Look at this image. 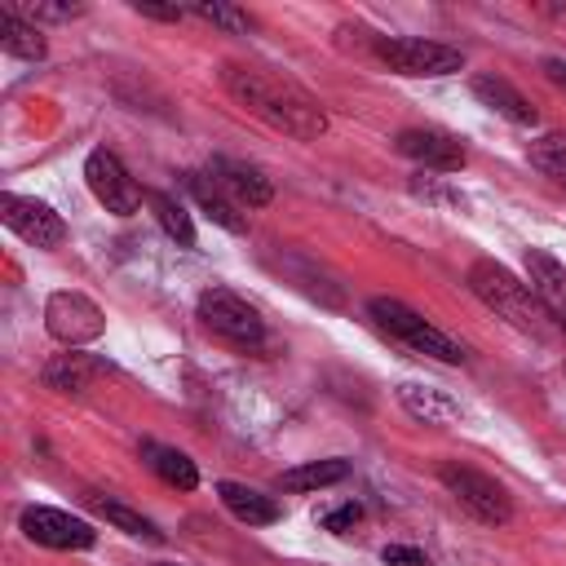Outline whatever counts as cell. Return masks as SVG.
<instances>
[{"mask_svg":"<svg viewBox=\"0 0 566 566\" xmlns=\"http://www.w3.org/2000/svg\"><path fill=\"white\" fill-rule=\"evenodd\" d=\"M367 314L376 318L380 332H389L394 340H402V345L416 349V354H429V358H438V363H464V358H469V349H464L455 336L438 332L429 318H420L411 305H402V301H394V296H371V301H367Z\"/></svg>","mask_w":566,"mask_h":566,"instance_id":"cell-3","label":"cell"},{"mask_svg":"<svg viewBox=\"0 0 566 566\" xmlns=\"http://www.w3.org/2000/svg\"><path fill=\"white\" fill-rule=\"evenodd\" d=\"M531 164L557 186H566V133H544L539 142H531Z\"/></svg>","mask_w":566,"mask_h":566,"instance_id":"cell-24","label":"cell"},{"mask_svg":"<svg viewBox=\"0 0 566 566\" xmlns=\"http://www.w3.org/2000/svg\"><path fill=\"white\" fill-rule=\"evenodd\" d=\"M349 478V460L332 455V460H310V464H296V469H283L279 473V486L283 491H323V486H336Z\"/></svg>","mask_w":566,"mask_h":566,"instance_id":"cell-21","label":"cell"},{"mask_svg":"<svg viewBox=\"0 0 566 566\" xmlns=\"http://www.w3.org/2000/svg\"><path fill=\"white\" fill-rule=\"evenodd\" d=\"M102 371H106L102 358H88V354H57V358L44 363L40 380H44L49 389H57V394H84Z\"/></svg>","mask_w":566,"mask_h":566,"instance_id":"cell-17","label":"cell"},{"mask_svg":"<svg viewBox=\"0 0 566 566\" xmlns=\"http://www.w3.org/2000/svg\"><path fill=\"white\" fill-rule=\"evenodd\" d=\"M186 13H195V18L212 22V27L230 31V35H248V31H252V18H248L243 9H234V4H221V0H212V4H190Z\"/></svg>","mask_w":566,"mask_h":566,"instance_id":"cell-25","label":"cell"},{"mask_svg":"<svg viewBox=\"0 0 566 566\" xmlns=\"http://www.w3.org/2000/svg\"><path fill=\"white\" fill-rule=\"evenodd\" d=\"M0 49H4V53H13V57L40 62V57L49 53V40L40 35V27H35V22H27L22 13L4 9V13H0Z\"/></svg>","mask_w":566,"mask_h":566,"instance_id":"cell-20","label":"cell"},{"mask_svg":"<svg viewBox=\"0 0 566 566\" xmlns=\"http://www.w3.org/2000/svg\"><path fill=\"white\" fill-rule=\"evenodd\" d=\"M84 181H88L93 199H97L106 212H115V217H133V212L142 208L137 181L128 177V168L119 164V155L106 150V146L88 150V159H84Z\"/></svg>","mask_w":566,"mask_h":566,"instance_id":"cell-8","label":"cell"},{"mask_svg":"<svg viewBox=\"0 0 566 566\" xmlns=\"http://www.w3.org/2000/svg\"><path fill=\"white\" fill-rule=\"evenodd\" d=\"M438 482H442L478 522L504 526V522L513 517L509 491H504L491 473H482V469H469V464H460V460H447V464H438Z\"/></svg>","mask_w":566,"mask_h":566,"instance_id":"cell-6","label":"cell"},{"mask_svg":"<svg viewBox=\"0 0 566 566\" xmlns=\"http://www.w3.org/2000/svg\"><path fill=\"white\" fill-rule=\"evenodd\" d=\"M150 208H155V221L164 226V234H168L172 243L195 248V221H190V212H186V203H181V199H172V195L155 190V195H150Z\"/></svg>","mask_w":566,"mask_h":566,"instance_id":"cell-23","label":"cell"},{"mask_svg":"<svg viewBox=\"0 0 566 566\" xmlns=\"http://www.w3.org/2000/svg\"><path fill=\"white\" fill-rule=\"evenodd\" d=\"M199 318L212 336L239 345V349H256L265 340V323L256 314V305H248L239 292L230 287H203L199 292Z\"/></svg>","mask_w":566,"mask_h":566,"instance_id":"cell-5","label":"cell"},{"mask_svg":"<svg viewBox=\"0 0 566 566\" xmlns=\"http://www.w3.org/2000/svg\"><path fill=\"white\" fill-rule=\"evenodd\" d=\"M526 283L544 305V314L566 332V270L544 248H526Z\"/></svg>","mask_w":566,"mask_h":566,"instance_id":"cell-13","label":"cell"},{"mask_svg":"<svg viewBox=\"0 0 566 566\" xmlns=\"http://www.w3.org/2000/svg\"><path fill=\"white\" fill-rule=\"evenodd\" d=\"M221 84L230 88L234 102H243L256 119H265L270 128L296 137V142H314L327 128V111L318 106L314 93H305L296 80L274 75L265 66H243V62H226L221 66Z\"/></svg>","mask_w":566,"mask_h":566,"instance_id":"cell-1","label":"cell"},{"mask_svg":"<svg viewBox=\"0 0 566 566\" xmlns=\"http://www.w3.org/2000/svg\"><path fill=\"white\" fill-rule=\"evenodd\" d=\"M208 177L239 203V208H265L270 199H274V186H270V177L256 168V164H243V159H226V155H217L212 164H208Z\"/></svg>","mask_w":566,"mask_h":566,"instance_id":"cell-12","label":"cell"},{"mask_svg":"<svg viewBox=\"0 0 566 566\" xmlns=\"http://www.w3.org/2000/svg\"><path fill=\"white\" fill-rule=\"evenodd\" d=\"M380 562L385 566H429V557L420 548H407V544H385L380 548Z\"/></svg>","mask_w":566,"mask_h":566,"instance_id":"cell-28","label":"cell"},{"mask_svg":"<svg viewBox=\"0 0 566 566\" xmlns=\"http://www.w3.org/2000/svg\"><path fill=\"white\" fill-rule=\"evenodd\" d=\"M22 535L35 539V544H44V548H71V553L97 544V531L84 517L66 513V509H49V504L22 509Z\"/></svg>","mask_w":566,"mask_h":566,"instance_id":"cell-10","label":"cell"},{"mask_svg":"<svg viewBox=\"0 0 566 566\" xmlns=\"http://www.w3.org/2000/svg\"><path fill=\"white\" fill-rule=\"evenodd\" d=\"M217 495H221V504H226L239 522H248V526H270V522H279V504H274L270 495H261L256 486L221 482V486H217Z\"/></svg>","mask_w":566,"mask_h":566,"instance_id":"cell-19","label":"cell"},{"mask_svg":"<svg viewBox=\"0 0 566 566\" xmlns=\"http://www.w3.org/2000/svg\"><path fill=\"white\" fill-rule=\"evenodd\" d=\"M133 13L155 18V22H181V18H186L181 4H150V0H133Z\"/></svg>","mask_w":566,"mask_h":566,"instance_id":"cell-29","label":"cell"},{"mask_svg":"<svg viewBox=\"0 0 566 566\" xmlns=\"http://www.w3.org/2000/svg\"><path fill=\"white\" fill-rule=\"evenodd\" d=\"M469 292L486 305V310H495L504 323H513L517 332H531V336H544V305L535 301V292H531V283H522L509 265H500V261H491V256H482V261H473L469 265Z\"/></svg>","mask_w":566,"mask_h":566,"instance_id":"cell-2","label":"cell"},{"mask_svg":"<svg viewBox=\"0 0 566 566\" xmlns=\"http://www.w3.org/2000/svg\"><path fill=\"white\" fill-rule=\"evenodd\" d=\"M44 327L62 345H88V340H97L106 332V314L97 310L93 296L62 287V292H53L44 301Z\"/></svg>","mask_w":566,"mask_h":566,"instance_id":"cell-7","label":"cell"},{"mask_svg":"<svg viewBox=\"0 0 566 566\" xmlns=\"http://www.w3.org/2000/svg\"><path fill=\"white\" fill-rule=\"evenodd\" d=\"M142 460H146V469H150L155 478H164V482L177 486V491H195V486H199V469H195V460H190L186 451H177V447L142 442Z\"/></svg>","mask_w":566,"mask_h":566,"instance_id":"cell-18","label":"cell"},{"mask_svg":"<svg viewBox=\"0 0 566 566\" xmlns=\"http://www.w3.org/2000/svg\"><path fill=\"white\" fill-rule=\"evenodd\" d=\"M181 181H186V190H190V199L203 208V217L208 221H217L221 230H230V234H248V217L239 212V203L208 177V172H181Z\"/></svg>","mask_w":566,"mask_h":566,"instance_id":"cell-14","label":"cell"},{"mask_svg":"<svg viewBox=\"0 0 566 566\" xmlns=\"http://www.w3.org/2000/svg\"><path fill=\"white\" fill-rule=\"evenodd\" d=\"M88 504L115 526V531H124V535H137V539H150V544H164V531L146 517V513H137V509H128L124 500H111V495H88Z\"/></svg>","mask_w":566,"mask_h":566,"instance_id":"cell-22","label":"cell"},{"mask_svg":"<svg viewBox=\"0 0 566 566\" xmlns=\"http://www.w3.org/2000/svg\"><path fill=\"white\" fill-rule=\"evenodd\" d=\"M0 221L18 239H27L31 248H57L66 239V221L44 199H27V195H13V190L0 195Z\"/></svg>","mask_w":566,"mask_h":566,"instance_id":"cell-9","label":"cell"},{"mask_svg":"<svg viewBox=\"0 0 566 566\" xmlns=\"http://www.w3.org/2000/svg\"><path fill=\"white\" fill-rule=\"evenodd\" d=\"M473 97L482 106H491L495 115H504L509 124H517V128H535L539 124V111L500 75H473Z\"/></svg>","mask_w":566,"mask_h":566,"instance_id":"cell-15","label":"cell"},{"mask_svg":"<svg viewBox=\"0 0 566 566\" xmlns=\"http://www.w3.org/2000/svg\"><path fill=\"white\" fill-rule=\"evenodd\" d=\"M376 57L411 80H433V75H451L464 66V53L438 40H420V35H376Z\"/></svg>","mask_w":566,"mask_h":566,"instance_id":"cell-4","label":"cell"},{"mask_svg":"<svg viewBox=\"0 0 566 566\" xmlns=\"http://www.w3.org/2000/svg\"><path fill=\"white\" fill-rule=\"evenodd\" d=\"M394 146H398V155H407V159H416V164H424L433 172H460L469 164L464 142L442 133V128H402L394 137Z\"/></svg>","mask_w":566,"mask_h":566,"instance_id":"cell-11","label":"cell"},{"mask_svg":"<svg viewBox=\"0 0 566 566\" xmlns=\"http://www.w3.org/2000/svg\"><path fill=\"white\" fill-rule=\"evenodd\" d=\"M318 522H323V531H332V535H349V531L363 522V504L345 500V504H336V509L318 513Z\"/></svg>","mask_w":566,"mask_h":566,"instance_id":"cell-27","label":"cell"},{"mask_svg":"<svg viewBox=\"0 0 566 566\" xmlns=\"http://www.w3.org/2000/svg\"><path fill=\"white\" fill-rule=\"evenodd\" d=\"M398 402L407 407L411 420L420 424H455L460 420V402L438 389V385H420V380H402L398 385Z\"/></svg>","mask_w":566,"mask_h":566,"instance_id":"cell-16","label":"cell"},{"mask_svg":"<svg viewBox=\"0 0 566 566\" xmlns=\"http://www.w3.org/2000/svg\"><path fill=\"white\" fill-rule=\"evenodd\" d=\"M18 9L27 13V22H71L84 13V4H71V0H22Z\"/></svg>","mask_w":566,"mask_h":566,"instance_id":"cell-26","label":"cell"},{"mask_svg":"<svg viewBox=\"0 0 566 566\" xmlns=\"http://www.w3.org/2000/svg\"><path fill=\"white\" fill-rule=\"evenodd\" d=\"M544 75H548L557 88H566V57H548V62H544Z\"/></svg>","mask_w":566,"mask_h":566,"instance_id":"cell-30","label":"cell"}]
</instances>
